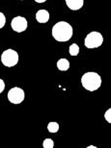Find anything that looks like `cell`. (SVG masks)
<instances>
[{
    "instance_id": "8992f818",
    "label": "cell",
    "mask_w": 111,
    "mask_h": 148,
    "mask_svg": "<svg viewBox=\"0 0 111 148\" xmlns=\"http://www.w3.org/2000/svg\"><path fill=\"white\" fill-rule=\"evenodd\" d=\"M27 26H28L27 19L24 16H17L16 17H14L11 21V27L17 33H22V32H24L27 29Z\"/></svg>"
},
{
    "instance_id": "6da1fadb",
    "label": "cell",
    "mask_w": 111,
    "mask_h": 148,
    "mask_svg": "<svg viewBox=\"0 0 111 148\" xmlns=\"http://www.w3.org/2000/svg\"><path fill=\"white\" fill-rule=\"evenodd\" d=\"M51 35L53 38L60 42H66L73 38L74 29L67 21H59L52 27Z\"/></svg>"
},
{
    "instance_id": "9c48e42d",
    "label": "cell",
    "mask_w": 111,
    "mask_h": 148,
    "mask_svg": "<svg viewBox=\"0 0 111 148\" xmlns=\"http://www.w3.org/2000/svg\"><path fill=\"white\" fill-rule=\"evenodd\" d=\"M57 69H58L60 71H67V70L70 69V62H69L67 59L62 58L58 60L57 62Z\"/></svg>"
},
{
    "instance_id": "2e32d148",
    "label": "cell",
    "mask_w": 111,
    "mask_h": 148,
    "mask_svg": "<svg viewBox=\"0 0 111 148\" xmlns=\"http://www.w3.org/2000/svg\"><path fill=\"white\" fill-rule=\"evenodd\" d=\"M35 2H37V3H44L46 1V0H34Z\"/></svg>"
},
{
    "instance_id": "ac0fdd59",
    "label": "cell",
    "mask_w": 111,
    "mask_h": 148,
    "mask_svg": "<svg viewBox=\"0 0 111 148\" xmlns=\"http://www.w3.org/2000/svg\"><path fill=\"white\" fill-rule=\"evenodd\" d=\"M20 1H24V0H20Z\"/></svg>"
},
{
    "instance_id": "5b68a950",
    "label": "cell",
    "mask_w": 111,
    "mask_h": 148,
    "mask_svg": "<svg viewBox=\"0 0 111 148\" xmlns=\"http://www.w3.org/2000/svg\"><path fill=\"white\" fill-rule=\"evenodd\" d=\"M9 102L14 105H19L22 103L25 99V92L22 88L14 87L8 91L7 94Z\"/></svg>"
},
{
    "instance_id": "8fae6325",
    "label": "cell",
    "mask_w": 111,
    "mask_h": 148,
    "mask_svg": "<svg viewBox=\"0 0 111 148\" xmlns=\"http://www.w3.org/2000/svg\"><path fill=\"white\" fill-rule=\"evenodd\" d=\"M79 46L77 45L76 43H73L71 44L70 47H69V53H70L71 56H73V57H76L79 54Z\"/></svg>"
},
{
    "instance_id": "9a60e30c",
    "label": "cell",
    "mask_w": 111,
    "mask_h": 148,
    "mask_svg": "<svg viewBox=\"0 0 111 148\" xmlns=\"http://www.w3.org/2000/svg\"><path fill=\"white\" fill-rule=\"evenodd\" d=\"M5 90V82L0 78V93H2Z\"/></svg>"
},
{
    "instance_id": "e0dca14e",
    "label": "cell",
    "mask_w": 111,
    "mask_h": 148,
    "mask_svg": "<svg viewBox=\"0 0 111 148\" xmlns=\"http://www.w3.org/2000/svg\"><path fill=\"white\" fill-rule=\"evenodd\" d=\"M86 148H98V147L95 146V145H89V146H87Z\"/></svg>"
},
{
    "instance_id": "5bb4252c",
    "label": "cell",
    "mask_w": 111,
    "mask_h": 148,
    "mask_svg": "<svg viewBox=\"0 0 111 148\" xmlns=\"http://www.w3.org/2000/svg\"><path fill=\"white\" fill-rule=\"evenodd\" d=\"M104 119L108 123H111V109H108V110L104 112Z\"/></svg>"
},
{
    "instance_id": "3957f363",
    "label": "cell",
    "mask_w": 111,
    "mask_h": 148,
    "mask_svg": "<svg viewBox=\"0 0 111 148\" xmlns=\"http://www.w3.org/2000/svg\"><path fill=\"white\" fill-rule=\"evenodd\" d=\"M103 37L100 32L92 31L87 35L85 40H84V45L89 49L98 48L103 45Z\"/></svg>"
},
{
    "instance_id": "30bf717a",
    "label": "cell",
    "mask_w": 111,
    "mask_h": 148,
    "mask_svg": "<svg viewBox=\"0 0 111 148\" xmlns=\"http://www.w3.org/2000/svg\"><path fill=\"white\" fill-rule=\"evenodd\" d=\"M59 128H60V125L58 122H55V121H51L47 124V131L51 134H55L59 131Z\"/></svg>"
},
{
    "instance_id": "ba28073f",
    "label": "cell",
    "mask_w": 111,
    "mask_h": 148,
    "mask_svg": "<svg viewBox=\"0 0 111 148\" xmlns=\"http://www.w3.org/2000/svg\"><path fill=\"white\" fill-rule=\"evenodd\" d=\"M49 13L47 12L46 10H39L37 13H36V20L39 22V23H46L49 22Z\"/></svg>"
},
{
    "instance_id": "7a4b0ae2",
    "label": "cell",
    "mask_w": 111,
    "mask_h": 148,
    "mask_svg": "<svg viewBox=\"0 0 111 148\" xmlns=\"http://www.w3.org/2000/svg\"><path fill=\"white\" fill-rule=\"evenodd\" d=\"M101 77L99 73L89 71L84 73L81 77L82 87L88 91H96L101 86Z\"/></svg>"
},
{
    "instance_id": "7c38bea8",
    "label": "cell",
    "mask_w": 111,
    "mask_h": 148,
    "mask_svg": "<svg viewBox=\"0 0 111 148\" xmlns=\"http://www.w3.org/2000/svg\"><path fill=\"white\" fill-rule=\"evenodd\" d=\"M43 147L44 148H53L54 147V141L52 138H44V140L43 141Z\"/></svg>"
},
{
    "instance_id": "52a82bcc",
    "label": "cell",
    "mask_w": 111,
    "mask_h": 148,
    "mask_svg": "<svg viewBox=\"0 0 111 148\" xmlns=\"http://www.w3.org/2000/svg\"><path fill=\"white\" fill-rule=\"evenodd\" d=\"M67 7L71 11H78L84 5V0H65Z\"/></svg>"
},
{
    "instance_id": "4fadbf2b",
    "label": "cell",
    "mask_w": 111,
    "mask_h": 148,
    "mask_svg": "<svg viewBox=\"0 0 111 148\" xmlns=\"http://www.w3.org/2000/svg\"><path fill=\"white\" fill-rule=\"evenodd\" d=\"M6 24V16H4V14L0 12V29H2Z\"/></svg>"
},
{
    "instance_id": "277c9868",
    "label": "cell",
    "mask_w": 111,
    "mask_h": 148,
    "mask_svg": "<svg viewBox=\"0 0 111 148\" xmlns=\"http://www.w3.org/2000/svg\"><path fill=\"white\" fill-rule=\"evenodd\" d=\"M19 53L14 49H6L1 54V63L4 66L13 67L19 63Z\"/></svg>"
}]
</instances>
